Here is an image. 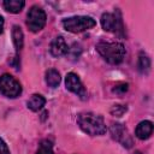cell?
<instances>
[{
  "label": "cell",
  "mask_w": 154,
  "mask_h": 154,
  "mask_svg": "<svg viewBox=\"0 0 154 154\" xmlns=\"http://www.w3.org/2000/svg\"><path fill=\"white\" fill-rule=\"evenodd\" d=\"M79 128L90 136H101L107 131L105 119L102 116L93 112H82L77 117Z\"/></svg>",
  "instance_id": "obj_1"
},
{
  "label": "cell",
  "mask_w": 154,
  "mask_h": 154,
  "mask_svg": "<svg viewBox=\"0 0 154 154\" xmlns=\"http://www.w3.org/2000/svg\"><path fill=\"white\" fill-rule=\"evenodd\" d=\"M96 51L107 63L112 65L120 64L125 57V47L120 42L100 41L96 45Z\"/></svg>",
  "instance_id": "obj_2"
},
{
  "label": "cell",
  "mask_w": 154,
  "mask_h": 154,
  "mask_svg": "<svg viewBox=\"0 0 154 154\" xmlns=\"http://www.w3.org/2000/svg\"><path fill=\"white\" fill-rule=\"evenodd\" d=\"M96 25L95 19H93L89 16H73L65 18L63 20V26L66 31L78 34L85 30H89Z\"/></svg>",
  "instance_id": "obj_3"
},
{
  "label": "cell",
  "mask_w": 154,
  "mask_h": 154,
  "mask_svg": "<svg viewBox=\"0 0 154 154\" xmlns=\"http://www.w3.org/2000/svg\"><path fill=\"white\" fill-rule=\"evenodd\" d=\"M101 26L105 31L113 32L118 36H124L125 35V29L124 24L122 20L120 12L117 11L114 13L106 12L101 16Z\"/></svg>",
  "instance_id": "obj_4"
},
{
  "label": "cell",
  "mask_w": 154,
  "mask_h": 154,
  "mask_svg": "<svg viewBox=\"0 0 154 154\" xmlns=\"http://www.w3.org/2000/svg\"><path fill=\"white\" fill-rule=\"evenodd\" d=\"M46 22H47V16L46 12L42 10V7L37 5L31 6L26 14V25L29 30L32 32H37L42 30L43 26L46 25Z\"/></svg>",
  "instance_id": "obj_5"
},
{
  "label": "cell",
  "mask_w": 154,
  "mask_h": 154,
  "mask_svg": "<svg viewBox=\"0 0 154 154\" xmlns=\"http://www.w3.org/2000/svg\"><path fill=\"white\" fill-rule=\"evenodd\" d=\"M0 93L7 97L14 99L20 95L22 85L10 73H4L0 76Z\"/></svg>",
  "instance_id": "obj_6"
},
{
  "label": "cell",
  "mask_w": 154,
  "mask_h": 154,
  "mask_svg": "<svg viewBox=\"0 0 154 154\" xmlns=\"http://www.w3.org/2000/svg\"><path fill=\"white\" fill-rule=\"evenodd\" d=\"M65 85H66L67 90L75 93L82 100L87 99V90H85L83 83L81 82V78L78 77V75H76L73 72H69L65 77Z\"/></svg>",
  "instance_id": "obj_7"
},
{
  "label": "cell",
  "mask_w": 154,
  "mask_h": 154,
  "mask_svg": "<svg viewBox=\"0 0 154 154\" xmlns=\"http://www.w3.org/2000/svg\"><path fill=\"white\" fill-rule=\"evenodd\" d=\"M109 131H111L112 137H113L116 141L120 142L123 147L130 148V147L132 146V138H131V136L129 135V131L126 130V128H125L123 124H119V123L112 124Z\"/></svg>",
  "instance_id": "obj_8"
},
{
  "label": "cell",
  "mask_w": 154,
  "mask_h": 154,
  "mask_svg": "<svg viewBox=\"0 0 154 154\" xmlns=\"http://www.w3.org/2000/svg\"><path fill=\"white\" fill-rule=\"evenodd\" d=\"M49 51H51V54L53 57H61V55L67 53L69 46H67V43H66V41H65V38L63 36H57L51 42Z\"/></svg>",
  "instance_id": "obj_9"
},
{
  "label": "cell",
  "mask_w": 154,
  "mask_h": 154,
  "mask_svg": "<svg viewBox=\"0 0 154 154\" xmlns=\"http://www.w3.org/2000/svg\"><path fill=\"white\" fill-rule=\"evenodd\" d=\"M153 132V123L150 120H142L135 129V135L140 140H147L152 136Z\"/></svg>",
  "instance_id": "obj_10"
},
{
  "label": "cell",
  "mask_w": 154,
  "mask_h": 154,
  "mask_svg": "<svg viewBox=\"0 0 154 154\" xmlns=\"http://www.w3.org/2000/svg\"><path fill=\"white\" fill-rule=\"evenodd\" d=\"M46 103V99L41 95V94H32L29 100L26 101V106L29 109L34 111V112H37L40 111Z\"/></svg>",
  "instance_id": "obj_11"
},
{
  "label": "cell",
  "mask_w": 154,
  "mask_h": 154,
  "mask_svg": "<svg viewBox=\"0 0 154 154\" xmlns=\"http://www.w3.org/2000/svg\"><path fill=\"white\" fill-rule=\"evenodd\" d=\"M45 79H46L47 85L51 87V88L58 87V85L60 84V82H61L60 73H59L55 69H49V70H47V71H46V77H45Z\"/></svg>",
  "instance_id": "obj_12"
},
{
  "label": "cell",
  "mask_w": 154,
  "mask_h": 154,
  "mask_svg": "<svg viewBox=\"0 0 154 154\" xmlns=\"http://www.w3.org/2000/svg\"><path fill=\"white\" fill-rule=\"evenodd\" d=\"M2 5L10 13H19L25 6V2L23 0H5Z\"/></svg>",
  "instance_id": "obj_13"
},
{
  "label": "cell",
  "mask_w": 154,
  "mask_h": 154,
  "mask_svg": "<svg viewBox=\"0 0 154 154\" xmlns=\"http://www.w3.org/2000/svg\"><path fill=\"white\" fill-rule=\"evenodd\" d=\"M12 38H13V43L17 51H20L23 48L24 45V34L20 29V26L18 25H13L12 28Z\"/></svg>",
  "instance_id": "obj_14"
},
{
  "label": "cell",
  "mask_w": 154,
  "mask_h": 154,
  "mask_svg": "<svg viewBox=\"0 0 154 154\" xmlns=\"http://www.w3.org/2000/svg\"><path fill=\"white\" fill-rule=\"evenodd\" d=\"M137 66H138V70H140L141 73H147V72L149 71V69H150V59H149L148 55L144 54L143 52L140 53Z\"/></svg>",
  "instance_id": "obj_15"
},
{
  "label": "cell",
  "mask_w": 154,
  "mask_h": 154,
  "mask_svg": "<svg viewBox=\"0 0 154 154\" xmlns=\"http://www.w3.org/2000/svg\"><path fill=\"white\" fill-rule=\"evenodd\" d=\"M36 154H54L53 148H52V143L49 141H47V140L41 141Z\"/></svg>",
  "instance_id": "obj_16"
},
{
  "label": "cell",
  "mask_w": 154,
  "mask_h": 154,
  "mask_svg": "<svg viewBox=\"0 0 154 154\" xmlns=\"http://www.w3.org/2000/svg\"><path fill=\"white\" fill-rule=\"evenodd\" d=\"M126 111H128V107L125 105H114L109 109L111 114L114 116V117H122Z\"/></svg>",
  "instance_id": "obj_17"
},
{
  "label": "cell",
  "mask_w": 154,
  "mask_h": 154,
  "mask_svg": "<svg viewBox=\"0 0 154 154\" xmlns=\"http://www.w3.org/2000/svg\"><path fill=\"white\" fill-rule=\"evenodd\" d=\"M129 89V84L128 83H120L118 85H116L113 88V93H117V94H124L126 93Z\"/></svg>",
  "instance_id": "obj_18"
},
{
  "label": "cell",
  "mask_w": 154,
  "mask_h": 154,
  "mask_svg": "<svg viewBox=\"0 0 154 154\" xmlns=\"http://www.w3.org/2000/svg\"><path fill=\"white\" fill-rule=\"evenodd\" d=\"M0 154H10V149L1 137H0Z\"/></svg>",
  "instance_id": "obj_19"
},
{
  "label": "cell",
  "mask_w": 154,
  "mask_h": 154,
  "mask_svg": "<svg viewBox=\"0 0 154 154\" xmlns=\"http://www.w3.org/2000/svg\"><path fill=\"white\" fill-rule=\"evenodd\" d=\"M4 30V17L0 14V34H2Z\"/></svg>",
  "instance_id": "obj_20"
}]
</instances>
